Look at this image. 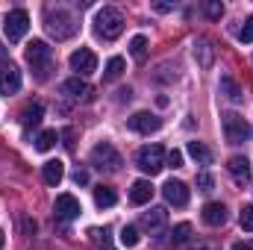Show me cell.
Instances as JSON below:
<instances>
[{"label":"cell","instance_id":"1","mask_svg":"<svg viewBox=\"0 0 253 250\" xmlns=\"http://www.w3.org/2000/svg\"><path fill=\"white\" fill-rule=\"evenodd\" d=\"M94 30H97L100 39L112 42V39H118L121 30H124V15H121L115 6H103V9L97 12V18H94Z\"/></svg>","mask_w":253,"mask_h":250},{"label":"cell","instance_id":"2","mask_svg":"<svg viewBox=\"0 0 253 250\" xmlns=\"http://www.w3.org/2000/svg\"><path fill=\"white\" fill-rule=\"evenodd\" d=\"M44 21H47V24H44V27H47V33H50V36H56L59 42H62V39H71V36L77 33L74 15H71V12H65V9H56V12H53V9H47Z\"/></svg>","mask_w":253,"mask_h":250},{"label":"cell","instance_id":"3","mask_svg":"<svg viewBox=\"0 0 253 250\" xmlns=\"http://www.w3.org/2000/svg\"><path fill=\"white\" fill-rule=\"evenodd\" d=\"M135 162H138V168L144 171V174H159L162 168H165V147L162 144H144L141 150H138V156H135Z\"/></svg>","mask_w":253,"mask_h":250},{"label":"cell","instance_id":"4","mask_svg":"<svg viewBox=\"0 0 253 250\" xmlns=\"http://www.w3.org/2000/svg\"><path fill=\"white\" fill-rule=\"evenodd\" d=\"M224 121V135H227V141L230 144H242L245 138H251L253 135V126L242 118V115H236V112H227V115H221Z\"/></svg>","mask_w":253,"mask_h":250},{"label":"cell","instance_id":"5","mask_svg":"<svg viewBox=\"0 0 253 250\" xmlns=\"http://www.w3.org/2000/svg\"><path fill=\"white\" fill-rule=\"evenodd\" d=\"M27 30H30V15H27L24 9H12V12L3 18V33H6L9 42H21V39L27 36Z\"/></svg>","mask_w":253,"mask_h":250},{"label":"cell","instance_id":"6","mask_svg":"<svg viewBox=\"0 0 253 250\" xmlns=\"http://www.w3.org/2000/svg\"><path fill=\"white\" fill-rule=\"evenodd\" d=\"M91 165L94 168H100V171H118L121 168V153L109 144V141H103V144H97L94 150H91Z\"/></svg>","mask_w":253,"mask_h":250},{"label":"cell","instance_id":"7","mask_svg":"<svg viewBox=\"0 0 253 250\" xmlns=\"http://www.w3.org/2000/svg\"><path fill=\"white\" fill-rule=\"evenodd\" d=\"M24 56H27V62L33 65V68H42V74H39V77H44V71H47V65H50V47H47V42L33 39V42L27 44Z\"/></svg>","mask_w":253,"mask_h":250},{"label":"cell","instance_id":"8","mask_svg":"<svg viewBox=\"0 0 253 250\" xmlns=\"http://www.w3.org/2000/svg\"><path fill=\"white\" fill-rule=\"evenodd\" d=\"M68 62H71V68L77 71V77H88V74H94V71H97V56H94L88 47L74 50Z\"/></svg>","mask_w":253,"mask_h":250},{"label":"cell","instance_id":"9","mask_svg":"<svg viewBox=\"0 0 253 250\" xmlns=\"http://www.w3.org/2000/svg\"><path fill=\"white\" fill-rule=\"evenodd\" d=\"M126 126L132 129V132H138V135H150V132H156L159 126H162V118H156L153 112H135Z\"/></svg>","mask_w":253,"mask_h":250},{"label":"cell","instance_id":"10","mask_svg":"<svg viewBox=\"0 0 253 250\" xmlns=\"http://www.w3.org/2000/svg\"><path fill=\"white\" fill-rule=\"evenodd\" d=\"M53 212H56V218H59V221H74V218H80L83 206H80V200H77L74 194H59V197H56Z\"/></svg>","mask_w":253,"mask_h":250},{"label":"cell","instance_id":"11","mask_svg":"<svg viewBox=\"0 0 253 250\" xmlns=\"http://www.w3.org/2000/svg\"><path fill=\"white\" fill-rule=\"evenodd\" d=\"M162 194H165V200H168L171 206H186V203H189V186H186L183 180H168V183L162 186Z\"/></svg>","mask_w":253,"mask_h":250},{"label":"cell","instance_id":"12","mask_svg":"<svg viewBox=\"0 0 253 250\" xmlns=\"http://www.w3.org/2000/svg\"><path fill=\"white\" fill-rule=\"evenodd\" d=\"M200 218H203V224H209V227H224V224H227V206L212 200V203L203 206Z\"/></svg>","mask_w":253,"mask_h":250},{"label":"cell","instance_id":"13","mask_svg":"<svg viewBox=\"0 0 253 250\" xmlns=\"http://www.w3.org/2000/svg\"><path fill=\"white\" fill-rule=\"evenodd\" d=\"M227 171H230V177L236 183H248L251 180V162H248V156H230L227 159Z\"/></svg>","mask_w":253,"mask_h":250},{"label":"cell","instance_id":"14","mask_svg":"<svg viewBox=\"0 0 253 250\" xmlns=\"http://www.w3.org/2000/svg\"><path fill=\"white\" fill-rule=\"evenodd\" d=\"M165 221H168V212H165L162 206H156V209H150V212L141 215V227L150 230V233H159V230L165 227Z\"/></svg>","mask_w":253,"mask_h":250},{"label":"cell","instance_id":"15","mask_svg":"<svg viewBox=\"0 0 253 250\" xmlns=\"http://www.w3.org/2000/svg\"><path fill=\"white\" fill-rule=\"evenodd\" d=\"M65 177V165L59 159H50V162H44L42 165V180L47 183V186H59Z\"/></svg>","mask_w":253,"mask_h":250},{"label":"cell","instance_id":"16","mask_svg":"<svg viewBox=\"0 0 253 250\" xmlns=\"http://www.w3.org/2000/svg\"><path fill=\"white\" fill-rule=\"evenodd\" d=\"M150 197H153V186H150V180H135V183H132V188H129V200H132L135 206L150 203Z\"/></svg>","mask_w":253,"mask_h":250},{"label":"cell","instance_id":"17","mask_svg":"<svg viewBox=\"0 0 253 250\" xmlns=\"http://www.w3.org/2000/svg\"><path fill=\"white\" fill-rule=\"evenodd\" d=\"M194 59L200 68H209L212 59H215V47H212V42L209 39H197L194 42Z\"/></svg>","mask_w":253,"mask_h":250},{"label":"cell","instance_id":"18","mask_svg":"<svg viewBox=\"0 0 253 250\" xmlns=\"http://www.w3.org/2000/svg\"><path fill=\"white\" fill-rule=\"evenodd\" d=\"M0 88H3L6 94H15V91L21 88V74H18L15 65H9V68L3 71V77H0Z\"/></svg>","mask_w":253,"mask_h":250},{"label":"cell","instance_id":"19","mask_svg":"<svg viewBox=\"0 0 253 250\" xmlns=\"http://www.w3.org/2000/svg\"><path fill=\"white\" fill-rule=\"evenodd\" d=\"M189 156L194 162H200V165H212V159H215V153L203 141H189Z\"/></svg>","mask_w":253,"mask_h":250},{"label":"cell","instance_id":"20","mask_svg":"<svg viewBox=\"0 0 253 250\" xmlns=\"http://www.w3.org/2000/svg\"><path fill=\"white\" fill-rule=\"evenodd\" d=\"M221 91H224V94H227V97H230L233 103H242V100H245V94H242L239 83H236L233 77H227V74L221 77Z\"/></svg>","mask_w":253,"mask_h":250},{"label":"cell","instance_id":"21","mask_svg":"<svg viewBox=\"0 0 253 250\" xmlns=\"http://www.w3.org/2000/svg\"><path fill=\"white\" fill-rule=\"evenodd\" d=\"M115 200H118V197H115V191H112L109 186H97V188H94V203H97L100 209L115 206Z\"/></svg>","mask_w":253,"mask_h":250},{"label":"cell","instance_id":"22","mask_svg":"<svg viewBox=\"0 0 253 250\" xmlns=\"http://www.w3.org/2000/svg\"><path fill=\"white\" fill-rule=\"evenodd\" d=\"M129 56H132L135 62H144V59H147V39H144V36H132V42H129Z\"/></svg>","mask_w":253,"mask_h":250},{"label":"cell","instance_id":"23","mask_svg":"<svg viewBox=\"0 0 253 250\" xmlns=\"http://www.w3.org/2000/svg\"><path fill=\"white\" fill-rule=\"evenodd\" d=\"M62 91L65 94H71V97H83V94H88V85H85L80 77H71V80H65L62 83Z\"/></svg>","mask_w":253,"mask_h":250},{"label":"cell","instance_id":"24","mask_svg":"<svg viewBox=\"0 0 253 250\" xmlns=\"http://www.w3.org/2000/svg\"><path fill=\"white\" fill-rule=\"evenodd\" d=\"M42 115H44V106H42V103L27 106V109H24V126H27V129H30V126H39L42 124Z\"/></svg>","mask_w":253,"mask_h":250},{"label":"cell","instance_id":"25","mask_svg":"<svg viewBox=\"0 0 253 250\" xmlns=\"http://www.w3.org/2000/svg\"><path fill=\"white\" fill-rule=\"evenodd\" d=\"M59 141V135H56V129H44V132H39V138H36V150H42V153H47L53 144Z\"/></svg>","mask_w":253,"mask_h":250},{"label":"cell","instance_id":"26","mask_svg":"<svg viewBox=\"0 0 253 250\" xmlns=\"http://www.w3.org/2000/svg\"><path fill=\"white\" fill-rule=\"evenodd\" d=\"M121 74H124V59H121V56H112V59L106 62V74H103V80H106V83H115Z\"/></svg>","mask_w":253,"mask_h":250},{"label":"cell","instance_id":"27","mask_svg":"<svg viewBox=\"0 0 253 250\" xmlns=\"http://www.w3.org/2000/svg\"><path fill=\"white\" fill-rule=\"evenodd\" d=\"M191 236V224H177L174 230H171V242L174 245H186Z\"/></svg>","mask_w":253,"mask_h":250},{"label":"cell","instance_id":"28","mask_svg":"<svg viewBox=\"0 0 253 250\" xmlns=\"http://www.w3.org/2000/svg\"><path fill=\"white\" fill-rule=\"evenodd\" d=\"M118 239H121L124 248H135V245H138V230L126 224V227H121V236H118Z\"/></svg>","mask_w":253,"mask_h":250},{"label":"cell","instance_id":"29","mask_svg":"<svg viewBox=\"0 0 253 250\" xmlns=\"http://www.w3.org/2000/svg\"><path fill=\"white\" fill-rule=\"evenodd\" d=\"M239 224H242V230H245V233H253V203H248V206H242Z\"/></svg>","mask_w":253,"mask_h":250},{"label":"cell","instance_id":"30","mask_svg":"<svg viewBox=\"0 0 253 250\" xmlns=\"http://www.w3.org/2000/svg\"><path fill=\"white\" fill-rule=\"evenodd\" d=\"M203 12H206L212 21H218V18L224 15V3H221V0H209V3L203 6Z\"/></svg>","mask_w":253,"mask_h":250},{"label":"cell","instance_id":"31","mask_svg":"<svg viewBox=\"0 0 253 250\" xmlns=\"http://www.w3.org/2000/svg\"><path fill=\"white\" fill-rule=\"evenodd\" d=\"M165 165L168 168H183V153L180 150H168L165 153Z\"/></svg>","mask_w":253,"mask_h":250},{"label":"cell","instance_id":"32","mask_svg":"<svg viewBox=\"0 0 253 250\" xmlns=\"http://www.w3.org/2000/svg\"><path fill=\"white\" fill-rule=\"evenodd\" d=\"M239 42H242V44H251L253 42V18L245 21V27H242V33H239Z\"/></svg>","mask_w":253,"mask_h":250},{"label":"cell","instance_id":"33","mask_svg":"<svg viewBox=\"0 0 253 250\" xmlns=\"http://www.w3.org/2000/svg\"><path fill=\"white\" fill-rule=\"evenodd\" d=\"M197 188H200V191H209V188H212V177H209L206 171L197 174Z\"/></svg>","mask_w":253,"mask_h":250},{"label":"cell","instance_id":"34","mask_svg":"<svg viewBox=\"0 0 253 250\" xmlns=\"http://www.w3.org/2000/svg\"><path fill=\"white\" fill-rule=\"evenodd\" d=\"M74 183H77V186H85V183H88V174H85V171H77V174H74Z\"/></svg>","mask_w":253,"mask_h":250},{"label":"cell","instance_id":"35","mask_svg":"<svg viewBox=\"0 0 253 250\" xmlns=\"http://www.w3.org/2000/svg\"><path fill=\"white\" fill-rule=\"evenodd\" d=\"M97 233H100V230H97ZM100 236H103V239H100V248H103V250H112V245H109V236H106V230H103Z\"/></svg>","mask_w":253,"mask_h":250},{"label":"cell","instance_id":"36","mask_svg":"<svg viewBox=\"0 0 253 250\" xmlns=\"http://www.w3.org/2000/svg\"><path fill=\"white\" fill-rule=\"evenodd\" d=\"M189 250H215V248L206 245V242H197V245H189Z\"/></svg>","mask_w":253,"mask_h":250},{"label":"cell","instance_id":"37","mask_svg":"<svg viewBox=\"0 0 253 250\" xmlns=\"http://www.w3.org/2000/svg\"><path fill=\"white\" fill-rule=\"evenodd\" d=\"M153 9H156V12H171V9H174V3H156Z\"/></svg>","mask_w":253,"mask_h":250},{"label":"cell","instance_id":"38","mask_svg":"<svg viewBox=\"0 0 253 250\" xmlns=\"http://www.w3.org/2000/svg\"><path fill=\"white\" fill-rule=\"evenodd\" d=\"M230 250H251V245H245V242H236Z\"/></svg>","mask_w":253,"mask_h":250},{"label":"cell","instance_id":"39","mask_svg":"<svg viewBox=\"0 0 253 250\" xmlns=\"http://www.w3.org/2000/svg\"><path fill=\"white\" fill-rule=\"evenodd\" d=\"M3 242H6V233H3V230H0V248H3Z\"/></svg>","mask_w":253,"mask_h":250},{"label":"cell","instance_id":"40","mask_svg":"<svg viewBox=\"0 0 253 250\" xmlns=\"http://www.w3.org/2000/svg\"><path fill=\"white\" fill-rule=\"evenodd\" d=\"M251 250H253V242H251Z\"/></svg>","mask_w":253,"mask_h":250}]
</instances>
